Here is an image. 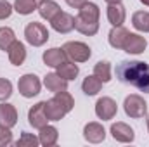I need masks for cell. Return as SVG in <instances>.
Segmentation results:
<instances>
[{
  "mask_svg": "<svg viewBox=\"0 0 149 147\" xmlns=\"http://www.w3.org/2000/svg\"><path fill=\"white\" fill-rule=\"evenodd\" d=\"M116 76L121 83L132 85L149 94V64L144 61H123L116 66Z\"/></svg>",
  "mask_w": 149,
  "mask_h": 147,
  "instance_id": "obj_1",
  "label": "cell"
},
{
  "mask_svg": "<svg viewBox=\"0 0 149 147\" xmlns=\"http://www.w3.org/2000/svg\"><path fill=\"white\" fill-rule=\"evenodd\" d=\"M99 16L101 10L97 3L87 2L78 9V16L74 17V30L85 37H94L99 31Z\"/></svg>",
  "mask_w": 149,
  "mask_h": 147,
  "instance_id": "obj_2",
  "label": "cell"
},
{
  "mask_svg": "<svg viewBox=\"0 0 149 147\" xmlns=\"http://www.w3.org/2000/svg\"><path fill=\"white\" fill-rule=\"evenodd\" d=\"M74 101L70 92L63 90L54 94L50 101H45V112L49 116V121H61L70 111L73 109Z\"/></svg>",
  "mask_w": 149,
  "mask_h": 147,
  "instance_id": "obj_3",
  "label": "cell"
},
{
  "mask_svg": "<svg viewBox=\"0 0 149 147\" xmlns=\"http://www.w3.org/2000/svg\"><path fill=\"white\" fill-rule=\"evenodd\" d=\"M63 50H64L66 57L73 62H85L92 55L90 47L83 42H68V43L63 45Z\"/></svg>",
  "mask_w": 149,
  "mask_h": 147,
  "instance_id": "obj_4",
  "label": "cell"
},
{
  "mask_svg": "<svg viewBox=\"0 0 149 147\" xmlns=\"http://www.w3.org/2000/svg\"><path fill=\"white\" fill-rule=\"evenodd\" d=\"M24 37H26V42L33 47H42L47 40H49V31L47 28L42 24V23H37V21H31L26 24L24 28Z\"/></svg>",
  "mask_w": 149,
  "mask_h": 147,
  "instance_id": "obj_5",
  "label": "cell"
},
{
  "mask_svg": "<svg viewBox=\"0 0 149 147\" xmlns=\"http://www.w3.org/2000/svg\"><path fill=\"white\" fill-rule=\"evenodd\" d=\"M123 109H125V114L130 116V118H144L146 112H148V102L141 95L132 94V95L125 97Z\"/></svg>",
  "mask_w": 149,
  "mask_h": 147,
  "instance_id": "obj_6",
  "label": "cell"
},
{
  "mask_svg": "<svg viewBox=\"0 0 149 147\" xmlns=\"http://www.w3.org/2000/svg\"><path fill=\"white\" fill-rule=\"evenodd\" d=\"M17 88H19V94L26 99H31L40 94V88H42V83L38 80L37 74H23L17 81Z\"/></svg>",
  "mask_w": 149,
  "mask_h": 147,
  "instance_id": "obj_7",
  "label": "cell"
},
{
  "mask_svg": "<svg viewBox=\"0 0 149 147\" xmlns=\"http://www.w3.org/2000/svg\"><path fill=\"white\" fill-rule=\"evenodd\" d=\"M116 112H118V106H116V102L113 101L111 97H101L95 102V114L102 121L113 119L116 116Z\"/></svg>",
  "mask_w": 149,
  "mask_h": 147,
  "instance_id": "obj_8",
  "label": "cell"
},
{
  "mask_svg": "<svg viewBox=\"0 0 149 147\" xmlns=\"http://www.w3.org/2000/svg\"><path fill=\"white\" fill-rule=\"evenodd\" d=\"M28 123L33 128H37V130H40L42 126H45L49 123V116L45 112V101L35 104L31 109L28 111Z\"/></svg>",
  "mask_w": 149,
  "mask_h": 147,
  "instance_id": "obj_9",
  "label": "cell"
},
{
  "mask_svg": "<svg viewBox=\"0 0 149 147\" xmlns=\"http://www.w3.org/2000/svg\"><path fill=\"white\" fill-rule=\"evenodd\" d=\"M146 47H148L146 38L141 37V35H137V33H130V31H128L127 40H125L121 50H125L127 54H142V52L146 50Z\"/></svg>",
  "mask_w": 149,
  "mask_h": 147,
  "instance_id": "obj_10",
  "label": "cell"
},
{
  "mask_svg": "<svg viewBox=\"0 0 149 147\" xmlns=\"http://www.w3.org/2000/svg\"><path fill=\"white\" fill-rule=\"evenodd\" d=\"M83 137H85V140L90 142V144H101V142L106 139V130H104V126H102L101 123L92 121V123H87V125H85V128H83Z\"/></svg>",
  "mask_w": 149,
  "mask_h": 147,
  "instance_id": "obj_11",
  "label": "cell"
},
{
  "mask_svg": "<svg viewBox=\"0 0 149 147\" xmlns=\"http://www.w3.org/2000/svg\"><path fill=\"white\" fill-rule=\"evenodd\" d=\"M111 135L114 140H118V142H123V144H128V142H134V139H135V133H134V130L127 125V123H121V121H118V123H113L111 125Z\"/></svg>",
  "mask_w": 149,
  "mask_h": 147,
  "instance_id": "obj_12",
  "label": "cell"
},
{
  "mask_svg": "<svg viewBox=\"0 0 149 147\" xmlns=\"http://www.w3.org/2000/svg\"><path fill=\"white\" fill-rule=\"evenodd\" d=\"M52 28L57 31V33H70L71 30H74V17L68 12H59L52 21H50Z\"/></svg>",
  "mask_w": 149,
  "mask_h": 147,
  "instance_id": "obj_13",
  "label": "cell"
},
{
  "mask_svg": "<svg viewBox=\"0 0 149 147\" xmlns=\"http://www.w3.org/2000/svg\"><path fill=\"white\" fill-rule=\"evenodd\" d=\"M43 85L47 87L49 92H54V94L63 92V90H68V80H64L61 74H57V73L45 74V78H43Z\"/></svg>",
  "mask_w": 149,
  "mask_h": 147,
  "instance_id": "obj_14",
  "label": "cell"
},
{
  "mask_svg": "<svg viewBox=\"0 0 149 147\" xmlns=\"http://www.w3.org/2000/svg\"><path fill=\"white\" fill-rule=\"evenodd\" d=\"M17 123V111L12 104H0V126H7L12 128Z\"/></svg>",
  "mask_w": 149,
  "mask_h": 147,
  "instance_id": "obj_15",
  "label": "cell"
},
{
  "mask_svg": "<svg viewBox=\"0 0 149 147\" xmlns=\"http://www.w3.org/2000/svg\"><path fill=\"white\" fill-rule=\"evenodd\" d=\"M7 54H9V61H10V64H14V66H21V64L24 62V59H26V47H24V43H21V42L16 40V42L9 47Z\"/></svg>",
  "mask_w": 149,
  "mask_h": 147,
  "instance_id": "obj_16",
  "label": "cell"
},
{
  "mask_svg": "<svg viewBox=\"0 0 149 147\" xmlns=\"http://www.w3.org/2000/svg\"><path fill=\"white\" fill-rule=\"evenodd\" d=\"M64 61H66V54L59 47H52V49H49V50L43 52V62L47 66H50V68H57Z\"/></svg>",
  "mask_w": 149,
  "mask_h": 147,
  "instance_id": "obj_17",
  "label": "cell"
},
{
  "mask_svg": "<svg viewBox=\"0 0 149 147\" xmlns=\"http://www.w3.org/2000/svg\"><path fill=\"white\" fill-rule=\"evenodd\" d=\"M57 139H59V132H57L56 126H52V125H45V126L40 128L38 140H40L42 146H45V147L54 146V144L57 142Z\"/></svg>",
  "mask_w": 149,
  "mask_h": 147,
  "instance_id": "obj_18",
  "label": "cell"
},
{
  "mask_svg": "<svg viewBox=\"0 0 149 147\" xmlns=\"http://www.w3.org/2000/svg\"><path fill=\"white\" fill-rule=\"evenodd\" d=\"M125 7L121 3H109L108 7V21L111 23L113 26H121L125 23Z\"/></svg>",
  "mask_w": 149,
  "mask_h": 147,
  "instance_id": "obj_19",
  "label": "cell"
},
{
  "mask_svg": "<svg viewBox=\"0 0 149 147\" xmlns=\"http://www.w3.org/2000/svg\"><path fill=\"white\" fill-rule=\"evenodd\" d=\"M128 35V30L123 28V26H113V30L109 31V45L113 49H123V43L127 40Z\"/></svg>",
  "mask_w": 149,
  "mask_h": 147,
  "instance_id": "obj_20",
  "label": "cell"
},
{
  "mask_svg": "<svg viewBox=\"0 0 149 147\" xmlns=\"http://www.w3.org/2000/svg\"><path fill=\"white\" fill-rule=\"evenodd\" d=\"M38 12H40V16H42L43 19L52 21V19L61 12V7H59L54 0H43V2L40 3V7H38Z\"/></svg>",
  "mask_w": 149,
  "mask_h": 147,
  "instance_id": "obj_21",
  "label": "cell"
},
{
  "mask_svg": "<svg viewBox=\"0 0 149 147\" xmlns=\"http://www.w3.org/2000/svg\"><path fill=\"white\" fill-rule=\"evenodd\" d=\"M43 0H16L14 2V10L17 14H23V16H28L31 14L33 10H38L40 3Z\"/></svg>",
  "mask_w": 149,
  "mask_h": 147,
  "instance_id": "obj_22",
  "label": "cell"
},
{
  "mask_svg": "<svg viewBox=\"0 0 149 147\" xmlns=\"http://www.w3.org/2000/svg\"><path fill=\"white\" fill-rule=\"evenodd\" d=\"M132 24L137 31L142 33H149V12L146 10H137L132 16Z\"/></svg>",
  "mask_w": 149,
  "mask_h": 147,
  "instance_id": "obj_23",
  "label": "cell"
},
{
  "mask_svg": "<svg viewBox=\"0 0 149 147\" xmlns=\"http://www.w3.org/2000/svg\"><path fill=\"white\" fill-rule=\"evenodd\" d=\"M101 88H102V81H101L95 74L87 76V78L83 80V83H81V90H83L87 95H95V94L101 92Z\"/></svg>",
  "mask_w": 149,
  "mask_h": 147,
  "instance_id": "obj_24",
  "label": "cell"
},
{
  "mask_svg": "<svg viewBox=\"0 0 149 147\" xmlns=\"http://www.w3.org/2000/svg\"><path fill=\"white\" fill-rule=\"evenodd\" d=\"M78 66L74 64L73 61H64L63 64H59L57 66V74H61L64 80H74L76 76H78Z\"/></svg>",
  "mask_w": 149,
  "mask_h": 147,
  "instance_id": "obj_25",
  "label": "cell"
},
{
  "mask_svg": "<svg viewBox=\"0 0 149 147\" xmlns=\"http://www.w3.org/2000/svg\"><path fill=\"white\" fill-rule=\"evenodd\" d=\"M94 74L102 81V83H108L111 80V64L108 61H99L95 66H94Z\"/></svg>",
  "mask_w": 149,
  "mask_h": 147,
  "instance_id": "obj_26",
  "label": "cell"
},
{
  "mask_svg": "<svg viewBox=\"0 0 149 147\" xmlns=\"http://www.w3.org/2000/svg\"><path fill=\"white\" fill-rule=\"evenodd\" d=\"M16 42V35L12 31V28L3 26L0 28V50H9V47Z\"/></svg>",
  "mask_w": 149,
  "mask_h": 147,
  "instance_id": "obj_27",
  "label": "cell"
},
{
  "mask_svg": "<svg viewBox=\"0 0 149 147\" xmlns=\"http://www.w3.org/2000/svg\"><path fill=\"white\" fill-rule=\"evenodd\" d=\"M40 144V140H38V137H35L33 133H28V132H23V135L19 137V140L16 142V146L17 147H37Z\"/></svg>",
  "mask_w": 149,
  "mask_h": 147,
  "instance_id": "obj_28",
  "label": "cell"
},
{
  "mask_svg": "<svg viewBox=\"0 0 149 147\" xmlns=\"http://www.w3.org/2000/svg\"><path fill=\"white\" fill-rule=\"evenodd\" d=\"M12 95V83L7 78H0V101L5 102Z\"/></svg>",
  "mask_w": 149,
  "mask_h": 147,
  "instance_id": "obj_29",
  "label": "cell"
},
{
  "mask_svg": "<svg viewBox=\"0 0 149 147\" xmlns=\"http://www.w3.org/2000/svg\"><path fill=\"white\" fill-rule=\"evenodd\" d=\"M12 144V132L7 126H0V147Z\"/></svg>",
  "mask_w": 149,
  "mask_h": 147,
  "instance_id": "obj_30",
  "label": "cell"
},
{
  "mask_svg": "<svg viewBox=\"0 0 149 147\" xmlns=\"http://www.w3.org/2000/svg\"><path fill=\"white\" fill-rule=\"evenodd\" d=\"M14 10V5H10L7 0H0V19H7Z\"/></svg>",
  "mask_w": 149,
  "mask_h": 147,
  "instance_id": "obj_31",
  "label": "cell"
},
{
  "mask_svg": "<svg viewBox=\"0 0 149 147\" xmlns=\"http://www.w3.org/2000/svg\"><path fill=\"white\" fill-rule=\"evenodd\" d=\"M88 0H66V3L70 5V7H74V9H80L81 5H85Z\"/></svg>",
  "mask_w": 149,
  "mask_h": 147,
  "instance_id": "obj_32",
  "label": "cell"
},
{
  "mask_svg": "<svg viewBox=\"0 0 149 147\" xmlns=\"http://www.w3.org/2000/svg\"><path fill=\"white\" fill-rule=\"evenodd\" d=\"M108 3H121V0H106Z\"/></svg>",
  "mask_w": 149,
  "mask_h": 147,
  "instance_id": "obj_33",
  "label": "cell"
},
{
  "mask_svg": "<svg viewBox=\"0 0 149 147\" xmlns=\"http://www.w3.org/2000/svg\"><path fill=\"white\" fill-rule=\"evenodd\" d=\"M141 2H142L144 5H148V7H149V0H141Z\"/></svg>",
  "mask_w": 149,
  "mask_h": 147,
  "instance_id": "obj_34",
  "label": "cell"
},
{
  "mask_svg": "<svg viewBox=\"0 0 149 147\" xmlns=\"http://www.w3.org/2000/svg\"><path fill=\"white\" fill-rule=\"evenodd\" d=\"M148 132H149V116H148Z\"/></svg>",
  "mask_w": 149,
  "mask_h": 147,
  "instance_id": "obj_35",
  "label": "cell"
}]
</instances>
